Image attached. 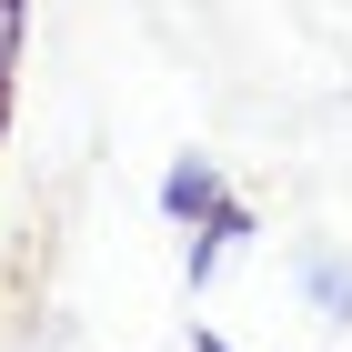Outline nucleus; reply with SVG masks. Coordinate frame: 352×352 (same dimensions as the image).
Masks as SVG:
<instances>
[{
	"label": "nucleus",
	"instance_id": "obj_3",
	"mask_svg": "<svg viewBox=\"0 0 352 352\" xmlns=\"http://www.w3.org/2000/svg\"><path fill=\"white\" fill-rule=\"evenodd\" d=\"M10 51H21V0H0V71H10Z\"/></svg>",
	"mask_w": 352,
	"mask_h": 352
},
{
	"label": "nucleus",
	"instance_id": "obj_2",
	"mask_svg": "<svg viewBox=\"0 0 352 352\" xmlns=\"http://www.w3.org/2000/svg\"><path fill=\"white\" fill-rule=\"evenodd\" d=\"M292 282H302V302H312L322 322H352V262L332 242H302L292 252Z\"/></svg>",
	"mask_w": 352,
	"mask_h": 352
},
{
	"label": "nucleus",
	"instance_id": "obj_1",
	"mask_svg": "<svg viewBox=\"0 0 352 352\" xmlns=\"http://www.w3.org/2000/svg\"><path fill=\"white\" fill-rule=\"evenodd\" d=\"M162 221L182 232V272H191V282H212V272L252 242V201L221 182L212 151H182V162L162 171Z\"/></svg>",
	"mask_w": 352,
	"mask_h": 352
},
{
	"label": "nucleus",
	"instance_id": "obj_4",
	"mask_svg": "<svg viewBox=\"0 0 352 352\" xmlns=\"http://www.w3.org/2000/svg\"><path fill=\"white\" fill-rule=\"evenodd\" d=\"M191 352H242V342H221L212 322H191Z\"/></svg>",
	"mask_w": 352,
	"mask_h": 352
}]
</instances>
